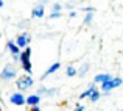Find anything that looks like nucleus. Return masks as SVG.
I'll use <instances>...</instances> for the list:
<instances>
[{
  "mask_svg": "<svg viewBox=\"0 0 123 111\" xmlns=\"http://www.w3.org/2000/svg\"><path fill=\"white\" fill-rule=\"evenodd\" d=\"M69 17H76V11H70L69 13Z\"/></svg>",
  "mask_w": 123,
  "mask_h": 111,
  "instance_id": "obj_24",
  "label": "nucleus"
},
{
  "mask_svg": "<svg viewBox=\"0 0 123 111\" xmlns=\"http://www.w3.org/2000/svg\"><path fill=\"white\" fill-rule=\"evenodd\" d=\"M42 2H48V0H42Z\"/></svg>",
  "mask_w": 123,
  "mask_h": 111,
  "instance_id": "obj_26",
  "label": "nucleus"
},
{
  "mask_svg": "<svg viewBox=\"0 0 123 111\" xmlns=\"http://www.w3.org/2000/svg\"><path fill=\"white\" fill-rule=\"evenodd\" d=\"M66 75L67 77H75V75H78V69H76L75 66H67V69H66Z\"/></svg>",
  "mask_w": 123,
  "mask_h": 111,
  "instance_id": "obj_13",
  "label": "nucleus"
},
{
  "mask_svg": "<svg viewBox=\"0 0 123 111\" xmlns=\"http://www.w3.org/2000/svg\"><path fill=\"white\" fill-rule=\"evenodd\" d=\"M44 5L42 3H37L36 6L33 8V11H31V17H37V19H41V17H44Z\"/></svg>",
  "mask_w": 123,
  "mask_h": 111,
  "instance_id": "obj_8",
  "label": "nucleus"
},
{
  "mask_svg": "<svg viewBox=\"0 0 123 111\" xmlns=\"http://www.w3.org/2000/svg\"><path fill=\"white\" fill-rule=\"evenodd\" d=\"M30 111H41V106L36 105V106H30Z\"/></svg>",
  "mask_w": 123,
  "mask_h": 111,
  "instance_id": "obj_22",
  "label": "nucleus"
},
{
  "mask_svg": "<svg viewBox=\"0 0 123 111\" xmlns=\"http://www.w3.org/2000/svg\"><path fill=\"white\" fill-rule=\"evenodd\" d=\"M33 84H34V80H33V77H31V75H22V77L17 78V81H16V86H17L19 91L30 89Z\"/></svg>",
  "mask_w": 123,
  "mask_h": 111,
  "instance_id": "obj_3",
  "label": "nucleus"
},
{
  "mask_svg": "<svg viewBox=\"0 0 123 111\" xmlns=\"http://www.w3.org/2000/svg\"><path fill=\"white\" fill-rule=\"evenodd\" d=\"M17 27L20 28V30H24V28H27V27H28V21H20V22L17 24Z\"/></svg>",
  "mask_w": 123,
  "mask_h": 111,
  "instance_id": "obj_19",
  "label": "nucleus"
},
{
  "mask_svg": "<svg viewBox=\"0 0 123 111\" xmlns=\"http://www.w3.org/2000/svg\"><path fill=\"white\" fill-rule=\"evenodd\" d=\"M83 11L86 13V14L87 13H95V8H93V6H86V8H83Z\"/></svg>",
  "mask_w": 123,
  "mask_h": 111,
  "instance_id": "obj_21",
  "label": "nucleus"
},
{
  "mask_svg": "<svg viewBox=\"0 0 123 111\" xmlns=\"http://www.w3.org/2000/svg\"><path fill=\"white\" fill-rule=\"evenodd\" d=\"M6 49H8V52L12 55V56H16V55H20V53H22V50L17 47V44H16V42H12L11 39L6 42Z\"/></svg>",
  "mask_w": 123,
  "mask_h": 111,
  "instance_id": "obj_6",
  "label": "nucleus"
},
{
  "mask_svg": "<svg viewBox=\"0 0 123 111\" xmlns=\"http://www.w3.org/2000/svg\"><path fill=\"white\" fill-rule=\"evenodd\" d=\"M120 111H123V110H120Z\"/></svg>",
  "mask_w": 123,
  "mask_h": 111,
  "instance_id": "obj_27",
  "label": "nucleus"
},
{
  "mask_svg": "<svg viewBox=\"0 0 123 111\" xmlns=\"http://www.w3.org/2000/svg\"><path fill=\"white\" fill-rule=\"evenodd\" d=\"M17 77V67L12 63H8L2 70H0V80L2 81H11Z\"/></svg>",
  "mask_w": 123,
  "mask_h": 111,
  "instance_id": "obj_1",
  "label": "nucleus"
},
{
  "mask_svg": "<svg viewBox=\"0 0 123 111\" xmlns=\"http://www.w3.org/2000/svg\"><path fill=\"white\" fill-rule=\"evenodd\" d=\"M95 89H97V84H95V83H90V84H89V88H87V89H84L83 92L80 94V97H78V99H80V100H83V99H89V97H90V94H92Z\"/></svg>",
  "mask_w": 123,
  "mask_h": 111,
  "instance_id": "obj_10",
  "label": "nucleus"
},
{
  "mask_svg": "<svg viewBox=\"0 0 123 111\" xmlns=\"http://www.w3.org/2000/svg\"><path fill=\"white\" fill-rule=\"evenodd\" d=\"M89 69H90V64H89V63H83L81 67L78 69V77L84 78V77L87 75V72H89Z\"/></svg>",
  "mask_w": 123,
  "mask_h": 111,
  "instance_id": "obj_12",
  "label": "nucleus"
},
{
  "mask_svg": "<svg viewBox=\"0 0 123 111\" xmlns=\"http://www.w3.org/2000/svg\"><path fill=\"white\" fill-rule=\"evenodd\" d=\"M30 41H31V35L28 33V31H24V33H20L17 38H16V44H17V47L20 49H25V47H30Z\"/></svg>",
  "mask_w": 123,
  "mask_h": 111,
  "instance_id": "obj_4",
  "label": "nucleus"
},
{
  "mask_svg": "<svg viewBox=\"0 0 123 111\" xmlns=\"http://www.w3.org/2000/svg\"><path fill=\"white\" fill-rule=\"evenodd\" d=\"M45 92H47V88H45V86H39V88H37V91H36V94H37L39 97L45 96Z\"/></svg>",
  "mask_w": 123,
  "mask_h": 111,
  "instance_id": "obj_18",
  "label": "nucleus"
},
{
  "mask_svg": "<svg viewBox=\"0 0 123 111\" xmlns=\"http://www.w3.org/2000/svg\"><path fill=\"white\" fill-rule=\"evenodd\" d=\"M58 92H59V89H58V88H47L45 97H55V96H58Z\"/></svg>",
  "mask_w": 123,
  "mask_h": 111,
  "instance_id": "obj_14",
  "label": "nucleus"
},
{
  "mask_svg": "<svg viewBox=\"0 0 123 111\" xmlns=\"http://www.w3.org/2000/svg\"><path fill=\"white\" fill-rule=\"evenodd\" d=\"M73 111H84V106H83V105H76Z\"/></svg>",
  "mask_w": 123,
  "mask_h": 111,
  "instance_id": "obj_23",
  "label": "nucleus"
},
{
  "mask_svg": "<svg viewBox=\"0 0 123 111\" xmlns=\"http://www.w3.org/2000/svg\"><path fill=\"white\" fill-rule=\"evenodd\" d=\"M20 64L24 67V70L27 72V75H31L33 67H31V49L30 47H25L24 52L20 53Z\"/></svg>",
  "mask_w": 123,
  "mask_h": 111,
  "instance_id": "obj_2",
  "label": "nucleus"
},
{
  "mask_svg": "<svg viewBox=\"0 0 123 111\" xmlns=\"http://www.w3.org/2000/svg\"><path fill=\"white\" fill-rule=\"evenodd\" d=\"M111 78H112L111 74H97L95 78H93V83H95V84H97V83L101 84V83H105V81H109Z\"/></svg>",
  "mask_w": 123,
  "mask_h": 111,
  "instance_id": "obj_11",
  "label": "nucleus"
},
{
  "mask_svg": "<svg viewBox=\"0 0 123 111\" xmlns=\"http://www.w3.org/2000/svg\"><path fill=\"white\" fill-rule=\"evenodd\" d=\"M41 100H42V97H39L37 94H31V96L27 97V103H25V105L36 106V105H39V103H41Z\"/></svg>",
  "mask_w": 123,
  "mask_h": 111,
  "instance_id": "obj_9",
  "label": "nucleus"
},
{
  "mask_svg": "<svg viewBox=\"0 0 123 111\" xmlns=\"http://www.w3.org/2000/svg\"><path fill=\"white\" fill-rule=\"evenodd\" d=\"M92 17H93V13H87L86 17H84V25H90L92 24Z\"/></svg>",
  "mask_w": 123,
  "mask_h": 111,
  "instance_id": "obj_17",
  "label": "nucleus"
},
{
  "mask_svg": "<svg viewBox=\"0 0 123 111\" xmlns=\"http://www.w3.org/2000/svg\"><path fill=\"white\" fill-rule=\"evenodd\" d=\"M51 11L53 13H62V5L61 3H53V6H51Z\"/></svg>",
  "mask_w": 123,
  "mask_h": 111,
  "instance_id": "obj_16",
  "label": "nucleus"
},
{
  "mask_svg": "<svg viewBox=\"0 0 123 111\" xmlns=\"http://www.w3.org/2000/svg\"><path fill=\"white\" fill-rule=\"evenodd\" d=\"M100 96H101V94H100V91H98V89H95V91H93L92 94H90L89 100H90V102H97V100L100 99Z\"/></svg>",
  "mask_w": 123,
  "mask_h": 111,
  "instance_id": "obj_15",
  "label": "nucleus"
},
{
  "mask_svg": "<svg viewBox=\"0 0 123 111\" xmlns=\"http://www.w3.org/2000/svg\"><path fill=\"white\" fill-rule=\"evenodd\" d=\"M59 67H61V63H59V61L53 63V64H51V66H50V67H48V69L44 72V75L41 77V80H45V78H47L48 75H51V74H55V72H56V70H59Z\"/></svg>",
  "mask_w": 123,
  "mask_h": 111,
  "instance_id": "obj_7",
  "label": "nucleus"
},
{
  "mask_svg": "<svg viewBox=\"0 0 123 111\" xmlns=\"http://www.w3.org/2000/svg\"><path fill=\"white\" fill-rule=\"evenodd\" d=\"M2 6H3V0H0V8H2Z\"/></svg>",
  "mask_w": 123,
  "mask_h": 111,
  "instance_id": "obj_25",
  "label": "nucleus"
},
{
  "mask_svg": "<svg viewBox=\"0 0 123 111\" xmlns=\"http://www.w3.org/2000/svg\"><path fill=\"white\" fill-rule=\"evenodd\" d=\"M9 102L16 106H22V105L27 103V97H25L20 91H19V92H12L11 96H9Z\"/></svg>",
  "mask_w": 123,
  "mask_h": 111,
  "instance_id": "obj_5",
  "label": "nucleus"
},
{
  "mask_svg": "<svg viewBox=\"0 0 123 111\" xmlns=\"http://www.w3.org/2000/svg\"><path fill=\"white\" fill-rule=\"evenodd\" d=\"M59 17H62V13H51V14H50L51 21H53V19H59Z\"/></svg>",
  "mask_w": 123,
  "mask_h": 111,
  "instance_id": "obj_20",
  "label": "nucleus"
}]
</instances>
